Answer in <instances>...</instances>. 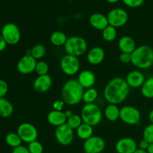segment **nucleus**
<instances>
[{
    "label": "nucleus",
    "instance_id": "nucleus-1",
    "mask_svg": "<svg viewBox=\"0 0 153 153\" xmlns=\"http://www.w3.org/2000/svg\"><path fill=\"white\" fill-rule=\"evenodd\" d=\"M130 93V88L125 79L113 78L105 87L103 95L109 104L118 105L123 102Z\"/></svg>",
    "mask_w": 153,
    "mask_h": 153
},
{
    "label": "nucleus",
    "instance_id": "nucleus-2",
    "mask_svg": "<svg viewBox=\"0 0 153 153\" xmlns=\"http://www.w3.org/2000/svg\"><path fill=\"white\" fill-rule=\"evenodd\" d=\"M85 89L79 84L77 79H70L63 86L61 98L65 104L76 105L82 101Z\"/></svg>",
    "mask_w": 153,
    "mask_h": 153
},
{
    "label": "nucleus",
    "instance_id": "nucleus-3",
    "mask_svg": "<svg viewBox=\"0 0 153 153\" xmlns=\"http://www.w3.org/2000/svg\"><path fill=\"white\" fill-rule=\"evenodd\" d=\"M131 55V63L139 70H147L153 66V49L148 45L137 46Z\"/></svg>",
    "mask_w": 153,
    "mask_h": 153
},
{
    "label": "nucleus",
    "instance_id": "nucleus-4",
    "mask_svg": "<svg viewBox=\"0 0 153 153\" xmlns=\"http://www.w3.org/2000/svg\"><path fill=\"white\" fill-rule=\"evenodd\" d=\"M81 117L84 123L94 127L101 123L102 113L100 108L95 103L85 104L81 111Z\"/></svg>",
    "mask_w": 153,
    "mask_h": 153
},
{
    "label": "nucleus",
    "instance_id": "nucleus-5",
    "mask_svg": "<svg viewBox=\"0 0 153 153\" xmlns=\"http://www.w3.org/2000/svg\"><path fill=\"white\" fill-rule=\"evenodd\" d=\"M64 50L67 55L79 57L84 55L88 50V43L86 40L80 36H72L67 39Z\"/></svg>",
    "mask_w": 153,
    "mask_h": 153
},
{
    "label": "nucleus",
    "instance_id": "nucleus-6",
    "mask_svg": "<svg viewBox=\"0 0 153 153\" xmlns=\"http://www.w3.org/2000/svg\"><path fill=\"white\" fill-rule=\"evenodd\" d=\"M1 35L2 36L7 44L11 46L17 44L21 39V32L19 27L12 22H8L3 25L1 31Z\"/></svg>",
    "mask_w": 153,
    "mask_h": 153
},
{
    "label": "nucleus",
    "instance_id": "nucleus-7",
    "mask_svg": "<svg viewBox=\"0 0 153 153\" xmlns=\"http://www.w3.org/2000/svg\"><path fill=\"white\" fill-rule=\"evenodd\" d=\"M141 118L140 111L131 105H126L120 108V119L126 124L134 126L139 123Z\"/></svg>",
    "mask_w": 153,
    "mask_h": 153
},
{
    "label": "nucleus",
    "instance_id": "nucleus-8",
    "mask_svg": "<svg viewBox=\"0 0 153 153\" xmlns=\"http://www.w3.org/2000/svg\"><path fill=\"white\" fill-rule=\"evenodd\" d=\"M60 66L63 73L69 76L77 74L80 69V61L77 57L65 55L61 60Z\"/></svg>",
    "mask_w": 153,
    "mask_h": 153
},
{
    "label": "nucleus",
    "instance_id": "nucleus-9",
    "mask_svg": "<svg viewBox=\"0 0 153 153\" xmlns=\"http://www.w3.org/2000/svg\"><path fill=\"white\" fill-rule=\"evenodd\" d=\"M16 133L20 137L22 142L27 143L37 140L38 137V131L37 128L33 124L29 123H23L19 125Z\"/></svg>",
    "mask_w": 153,
    "mask_h": 153
},
{
    "label": "nucleus",
    "instance_id": "nucleus-10",
    "mask_svg": "<svg viewBox=\"0 0 153 153\" xmlns=\"http://www.w3.org/2000/svg\"><path fill=\"white\" fill-rule=\"evenodd\" d=\"M109 25L115 28H120L127 23L128 20V14L124 9L116 7L108 12L107 15Z\"/></svg>",
    "mask_w": 153,
    "mask_h": 153
},
{
    "label": "nucleus",
    "instance_id": "nucleus-11",
    "mask_svg": "<svg viewBox=\"0 0 153 153\" xmlns=\"http://www.w3.org/2000/svg\"><path fill=\"white\" fill-rule=\"evenodd\" d=\"M55 137L57 142L62 146H68L71 144L74 139V131L67 123L56 127Z\"/></svg>",
    "mask_w": 153,
    "mask_h": 153
},
{
    "label": "nucleus",
    "instance_id": "nucleus-12",
    "mask_svg": "<svg viewBox=\"0 0 153 153\" xmlns=\"http://www.w3.org/2000/svg\"><path fill=\"white\" fill-rule=\"evenodd\" d=\"M105 148V141L100 136L93 135L83 143L84 151L88 153H101Z\"/></svg>",
    "mask_w": 153,
    "mask_h": 153
},
{
    "label": "nucleus",
    "instance_id": "nucleus-13",
    "mask_svg": "<svg viewBox=\"0 0 153 153\" xmlns=\"http://www.w3.org/2000/svg\"><path fill=\"white\" fill-rule=\"evenodd\" d=\"M37 62V60L34 59L31 55L25 54L17 62L16 68H17L18 72L21 74H31L33 72L35 71Z\"/></svg>",
    "mask_w": 153,
    "mask_h": 153
},
{
    "label": "nucleus",
    "instance_id": "nucleus-14",
    "mask_svg": "<svg viewBox=\"0 0 153 153\" xmlns=\"http://www.w3.org/2000/svg\"><path fill=\"white\" fill-rule=\"evenodd\" d=\"M137 149V143L131 137H123L115 144V149L117 153H134Z\"/></svg>",
    "mask_w": 153,
    "mask_h": 153
},
{
    "label": "nucleus",
    "instance_id": "nucleus-15",
    "mask_svg": "<svg viewBox=\"0 0 153 153\" xmlns=\"http://www.w3.org/2000/svg\"><path fill=\"white\" fill-rule=\"evenodd\" d=\"M125 79L130 88H141L146 80L143 73L139 70H132L129 72Z\"/></svg>",
    "mask_w": 153,
    "mask_h": 153
},
{
    "label": "nucleus",
    "instance_id": "nucleus-16",
    "mask_svg": "<svg viewBox=\"0 0 153 153\" xmlns=\"http://www.w3.org/2000/svg\"><path fill=\"white\" fill-rule=\"evenodd\" d=\"M52 85V77L49 74L38 76L33 83V88L37 92L45 93L49 91Z\"/></svg>",
    "mask_w": 153,
    "mask_h": 153
},
{
    "label": "nucleus",
    "instance_id": "nucleus-17",
    "mask_svg": "<svg viewBox=\"0 0 153 153\" xmlns=\"http://www.w3.org/2000/svg\"><path fill=\"white\" fill-rule=\"evenodd\" d=\"M105 53L102 48L95 46L90 49L87 55V60L91 65H99L105 59Z\"/></svg>",
    "mask_w": 153,
    "mask_h": 153
},
{
    "label": "nucleus",
    "instance_id": "nucleus-18",
    "mask_svg": "<svg viewBox=\"0 0 153 153\" xmlns=\"http://www.w3.org/2000/svg\"><path fill=\"white\" fill-rule=\"evenodd\" d=\"M77 80L84 89H89L95 85L96 76L91 70H85L79 73Z\"/></svg>",
    "mask_w": 153,
    "mask_h": 153
},
{
    "label": "nucleus",
    "instance_id": "nucleus-19",
    "mask_svg": "<svg viewBox=\"0 0 153 153\" xmlns=\"http://www.w3.org/2000/svg\"><path fill=\"white\" fill-rule=\"evenodd\" d=\"M89 22L93 28L100 31H102L109 25L107 16L100 13H94L91 14L89 18Z\"/></svg>",
    "mask_w": 153,
    "mask_h": 153
},
{
    "label": "nucleus",
    "instance_id": "nucleus-20",
    "mask_svg": "<svg viewBox=\"0 0 153 153\" xmlns=\"http://www.w3.org/2000/svg\"><path fill=\"white\" fill-rule=\"evenodd\" d=\"M118 48L122 53L131 54L137 48L134 39L130 36H123L118 41Z\"/></svg>",
    "mask_w": 153,
    "mask_h": 153
},
{
    "label": "nucleus",
    "instance_id": "nucleus-21",
    "mask_svg": "<svg viewBox=\"0 0 153 153\" xmlns=\"http://www.w3.org/2000/svg\"><path fill=\"white\" fill-rule=\"evenodd\" d=\"M67 117L64 111L52 110L48 114L47 120L49 124L55 127L61 126L67 123Z\"/></svg>",
    "mask_w": 153,
    "mask_h": 153
},
{
    "label": "nucleus",
    "instance_id": "nucleus-22",
    "mask_svg": "<svg viewBox=\"0 0 153 153\" xmlns=\"http://www.w3.org/2000/svg\"><path fill=\"white\" fill-rule=\"evenodd\" d=\"M13 105L8 100L4 97L0 98V117L7 118L11 116L13 113Z\"/></svg>",
    "mask_w": 153,
    "mask_h": 153
},
{
    "label": "nucleus",
    "instance_id": "nucleus-23",
    "mask_svg": "<svg viewBox=\"0 0 153 153\" xmlns=\"http://www.w3.org/2000/svg\"><path fill=\"white\" fill-rule=\"evenodd\" d=\"M120 109L119 108L117 105L108 104L105 108L104 115L108 120L114 122L120 119Z\"/></svg>",
    "mask_w": 153,
    "mask_h": 153
},
{
    "label": "nucleus",
    "instance_id": "nucleus-24",
    "mask_svg": "<svg viewBox=\"0 0 153 153\" xmlns=\"http://www.w3.org/2000/svg\"><path fill=\"white\" fill-rule=\"evenodd\" d=\"M76 134L79 139L86 140L92 137L94 134V127L83 123L76 129Z\"/></svg>",
    "mask_w": 153,
    "mask_h": 153
},
{
    "label": "nucleus",
    "instance_id": "nucleus-25",
    "mask_svg": "<svg viewBox=\"0 0 153 153\" xmlns=\"http://www.w3.org/2000/svg\"><path fill=\"white\" fill-rule=\"evenodd\" d=\"M67 37L65 33L60 31H54L50 36V42L53 46H64L67 40Z\"/></svg>",
    "mask_w": 153,
    "mask_h": 153
},
{
    "label": "nucleus",
    "instance_id": "nucleus-26",
    "mask_svg": "<svg viewBox=\"0 0 153 153\" xmlns=\"http://www.w3.org/2000/svg\"><path fill=\"white\" fill-rule=\"evenodd\" d=\"M140 92L143 97L146 99H153V76L146 79L140 88Z\"/></svg>",
    "mask_w": 153,
    "mask_h": 153
},
{
    "label": "nucleus",
    "instance_id": "nucleus-27",
    "mask_svg": "<svg viewBox=\"0 0 153 153\" xmlns=\"http://www.w3.org/2000/svg\"><path fill=\"white\" fill-rule=\"evenodd\" d=\"M5 143L9 146L14 149V148H16L22 145V140H21L20 137L18 135V134L16 132H10L6 134Z\"/></svg>",
    "mask_w": 153,
    "mask_h": 153
},
{
    "label": "nucleus",
    "instance_id": "nucleus-28",
    "mask_svg": "<svg viewBox=\"0 0 153 153\" xmlns=\"http://www.w3.org/2000/svg\"><path fill=\"white\" fill-rule=\"evenodd\" d=\"M98 91L95 88H89V89H87V91H85V92H84L82 101L85 104L94 103V102L97 100V97H98Z\"/></svg>",
    "mask_w": 153,
    "mask_h": 153
},
{
    "label": "nucleus",
    "instance_id": "nucleus-29",
    "mask_svg": "<svg viewBox=\"0 0 153 153\" xmlns=\"http://www.w3.org/2000/svg\"><path fill=\"white\" fill-rule=\"evenodd\" d=\"M102 37L105 41L112 42L117 38V31L115 27L111 25H108L104 30H102Z\"/></svg>",
    "mask_w": 153,
    "mask_h": 153
},
{
    "label": "nucleus",
    "instance_id": "nucleus-30",
    "mask_svg": "<svg viewBox=\"0 0 153 153\" xmlns=\"http://www.w3.org/2000/svg\"><path fill=\"white\" fill-rule=\"evenodd\" d=\"M46 49L43 45L37 44L33 46L30 50V55L36 60H40L45 56Z\"/></svg>",
    "mask_w": 153,
    "mask_h": 153
},
{
    "label": "nucleus",
    "instance_id": "nucleus-31",
    "mask_svg": "<svg viewBox=\"0 0 153 153\" xmlns=\"http://www.w3.org/2000/svg\"><path fill=\"white\" fill-rule=\"evenodd\" d=\"M66 123L68 125V126H70L72 129H77L82 123H83V121H82V117L81 115L78 114H73L70 118L67 120V123Z\"/></svg>",
    "mask_w": 153,
    "mask_h": 153
},
{
    "label": "nucleus",
    "instance_id": "nucleus-32",
    "mask_svg": "<svg viewBox=\"0 0 153 153\" xmlns=\"http://www.w3.org/2000/svg\"><path fill=\"white\" fill-rule=\"evenodd\" d=\"M49 67V64L44 61H38L36 65L35 72L38 76H45L48 74Z\"/></svg>",
    "mask_w": 153,
    "mask_h": 153
},
{
    "label": "nucleus",
    "instance_id": "nucleus-33",
    "mask_svg": "<svg viewBox=\"0 0 153 153\" xmlns=\"http://www.w3.org/2000/svg\"><path fill=\"white\" fill-rule=\"evenodd\" d=\"M28 149L30 153H43V146L38 140H34L28 143Z\"/></svg>",
    "mask_w": 153,
    "mask_h": 153
},
{
    "label": "nucleus",
    "instance_id": "nucleus-34",
    "mask_svg": "<svg viewBox=\"0 0 153 153\" xmlns=\"http://www.w3.org/2000/svg\"><path fill=\"white\" fill-rule=\"evenodd\" d=\"M143 137L149 143H153V124L150 123L144 128L143 132Z\"/></svg>",
    "mask_w": 153,
    "mask_h": 153
},
{
    "label": "nucleus",
    "instance_id": "nucleus-35",
    "mask_svg": "<svg viewBox=\"0 0 153 153\" xmlns=\"http://www.w3.org/2000/svg\"><path fill=\"white\" fill-rule=\"evenodd\" d=\"M124 4L130 7H138L144 2V0H123Z\"/></svg>",
    "mask_w": 153,
    "mask_h": 153
},
{
    "label": "nucleus",
    "instance_id": "nucleus-36",
    "mask_svg": "<svg viewBox=\"0 0 153 153\" xmlns=\"http://www.w3.org/2000/svg\"><path fill=\"white\" fill-rule=\"evenodd\" d=\"M8 92V85L3 79H0V98H3Z\"/></svg>",
    "mask_w": 153,
    "mask_h": 153
},
{
    "label": "nucleus",
    "instance_id": "nucleus-37",
    "mask_svg": "<svg viewBox=\"0 0 153 153\" xmlns=\"http://www.w3.org/2000/svg\"><path fill=\"white\" fill-rule=\"evenodd\" d=\"M119 60L123 64H129L131 61V54L121 53L119 56Z\"/></svg>",
    "mask_w": 153,
    "mask_h": 153
},
{
    "label": "nucleus",
    "instance_id": "nucleus-38",
    "mask_svg": "<svg viewBox=\"0 0 153 153\" xmlns=\"http://www.w3.org/2000/svg\"><path fill=\"white\" fill-rule=\"evenodd\" d=\"M64 104L65 103L61 100V101H59V100H57V101L54 102L53 104H52V107H53V110L55 111H62L63 108H64Z\"/></svg>",
    "mask_w": 153,
    "mask_h": 153
},
{
    "label": "nucleus",
    "instance_id": "nucleus-39",
    "mask_svg": "<svg viewBox=\"0 0 153 153\" xmlns=\"http://www.w3.org/2000/svg\"><path fill=\"white\" fill-rule=\"evenodd\" d=\"M11 153H30L29 151H28V147H25L24 146H19L18 147L14 148L13 149V151H12Z\"/></svg>",
    "mask_w": 153,
    "mask_h": 153
},
{
    "label": "nucleus",
    "instance_id": "nucleus-40",
    "mask_svg": "<svg viewBox=\"0 0 153 153\" xmlns=\"http://www.w3.org/2000/svg\"><path fill=\"white\" fill-rule=\"evenodd\" d=\"M149 144H150V143H149L147 140H146L145 139L143 138L140 142H139L138 148H140V149H143V150H147Z\"/></svg>",
    "mask_w": 153,
    "mask_h": 153
},
{
    "label": "nucleus",
    "instance_id": "nucleus-41",
    "mask_svg": "<svg viewBox=\"0 0 153 153\" xmlns=\"http://www.w3.org/2000/svg\"><path fill=\"white\" fill-rule=\"evenodd\" d=\"M7 43L5 42V40H4V38L2 37V36L0 34V52L4 51L5 49L6 46H7Z\"/></svg>",
    "mask_w": 153,
    "mask_h": 153
},
{
    "label": "nucleus",
    "instance_id": "nucleus-42",
    "mask_svg": "<svg viewBox=\"0 0 153 153\" xmlns=\"http://www.w3.org/2000/svg\"><path fill=\"white\" fill-rule=\"evenodd\" d=\"M64 114H65L66 117H67V119H68V118H70V117L72 116V115L73 114V111L70 110H67L66 111H64Z\"/></svg>",
    "mask_w": 153,
    "mask_h": 153
},
{
    "label": "nucleus",
    "instance_id": "nucleus-43",
    "mask_svg": "<svg viewBox=\"0 0 153 153\" xmlns=\"http://www.w3.org/2000/svg\"><path fill=\"white\" fill-rule=\"evenodd\" d=\"M148 117H149V122H150L152 124H153V109L152 110H151L150 112L149 113V116H148Z\"/></svg>",
    "mask_w": 153,
    "mask_h": 153
},
{
    "label": "nucleus",
    "instance_id": "nucleus-44",
    "mask_svg": "<svg viewBox=\"0 0 153 153\" xmlns=\"http://www.w3.org/2000/svg\"><path fill=\"white\" fill-rule=\"evenodd\" d=\"M146 151H147L148 153H153V143L149 144V147H148L147 150Z\"/></svg>",
    "mask_w": 153,
    "mask_h": 153
},
{
    "label": "nucleus",
    "instance_id": "nucleus-45",
    "mask_svg": "<svg viewBox=\"0 0 153 153\" xmlns=\"http://www.w3.org/2000/svg\"><path fill=\"white\" fill-rule=\"evenodd\" d=\"M134 153H148L146 150H143V149H140V148H137Z\"/></svg>",
    "mask_w": 153,
    "mask_h": 153
},
{
    "label": "nucleus",
    "instance_id": "nucleus-46",
    "mask_svg": "<svg viewBox=\"0 0 153 153\" xmlns=\"http://www.w3.org/2000/svg\"><path fill=\"white\" fill-rule=\"evenodd\" d=\"M106 1L109 3H116L117 1H119L120 0H106Z\"/></svg>",
    "mask_w": 153,
    "mask_h": 153
},
{
    "label": "nucleus",
    "instance_id": "nucleus-47",
    "mask_svg": "<svg viewBox=\"0 0 153 153\" xmlns=\"http://www.w3.org/2000/svg\"><path fill=\"white\" fill-rule=\"evenodd\" d=\"M83 153H88V152H84Z\"/></svg>",
    "mask_w": 153,
    "mask_h": 153
}]
</instances>
